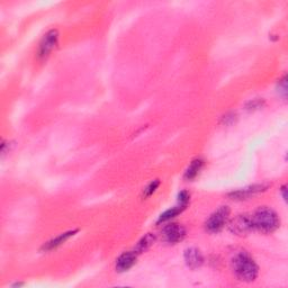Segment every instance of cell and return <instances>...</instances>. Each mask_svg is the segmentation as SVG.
Returning <instances> with one entry per match:
<instances>
[{
  "label": "cell",
  "instance_id": "obj_15",
  "mask_svg": "<svg viewBox=\"0 0 288 288\" xmlns=\"http://www.w3.org/2000/svg\"><path fill=\"white\" fill-rule=\"evenodd\" d=\"M189 200H190V194L188 193V191H186V190L180 191L179 195H178V204L184 205L187 207V205H188Z\"/></svg>",
  "mask_w": 288,
  "mask_h": 288
},
{
  "label": "cell",
  "instance_id": "obj_9",
  "mask_svg": "<svg viewBox=\"0 0 288 288\" xmlns=\"http://www.w3.org/2000/svg\"><path fill=\"white\" fill-rule=\"evenodd\" d=\"M185 261L190 269H197L204 263V257L197 248H189L185 251Z\"/></svg>",
  "mask_w": 288,
  "mask_h": 288
},
{
  "label": "cell",
  "instance_id": "obj_14",
  "mask_svg": "<svg viewBox=\"0 0 288 288\" xmlns=\"http://www.w3.org/2000/svg\"><path fill=\"white\" fill-rule=\"evenodd\" d=\"M160 186V180H153L151 181L150 184H149L146 188H144L143 190V198H148V197H150L151 195H153V193L158 189V187Z\"/></svg>",
  "mask_w": 288,
  "mask_h": 288
},
{
  "label": "cell",
  "instance_id": "obj_5",
  "mask_svg": "<svg viewBox=\"0 0 288 288\" xmlns=\"http://www.w3.org/2000/svg\"><path fill=\"white\" fill-rule=\"evenodd\" d=\"M57 42H59V33H57V31L52 30L47 32L46 34L43 36L40 46H38V57L42 60H46L56 47Z\"/></svg>",
  "mask_w": 288,
  "mask_h": 288
},
{
  "label": "cell",
  "instance_id": "obj_8",
  "mask_svg": "<svg viewBox=\"0 0 288 288\" xmlns=\"http://www.w3.org/2000/svg\"><path fill=\"white\" fill-rule=\"evenodd\" d=\"M138 254L135 251H127L118 257L116 260V270L118 272L127 271L135 265Z\"/></svg>",
  "mask_w": 288,
  "mask_h": 288
},
{
  "label": "cell",
  "instance_id": "obj_7",
  "mask_svg": "<svg viewBox=\"0 0 288 288\" xmlns=\"http://www.w3.org/2000/svg\"><path fill=\"white\" fill-rule=\"evenodd\" d=\"M267 188H268V185H253V186L246 187V188L232 191V193L229 196L235 200H243V199L250 198L252 197V196L257 195L259 193H262V191L267 190Z\"/></svg>",
  "mask_w": 288,
  "mask_h": 288
},
{
  "label": "cell",
  "instance_id": "obj_13",
  "mask_svg": "<svg viewBox=\"0 0 288 288\" xmlns=\"http://www.w3.org/2000/svg\"><path fill=\"white\" fill-rule=\"evenodd\" d=\"M155 241H156V235L152 233H148L147 235H144L140 241H138L135 249H134V251H135L137 254L147 251L148 249L150 248L153 243H155Z\"/></svg>",
  "mask_w": 288,
  "mask_h": 288
},
{
  "label": "cell",
  "instance_id": "obj_10",
  "mask_svg": "<svg viewBox=\"0 0 288 288\" xmlns=\"http://www.w3.org/2000/svg\"><path fill=\"white\" fill-rule=\"evenodd\" d=\"M78 232V230H74V231H68V232H64V233H62L60 235H57L56 238L54 239H52L50 240L49 242H46L44 246H43L42 248V250H44V251H52V250H54V249L56 248H59L60 246H62L64 242L68 241V240L71 238V237H74V235Z\"/></svg>",
  "mask_w": 288,
  "mask_h": 288
},
{
  "label": "cell",
  "instance_id": "obj_18",
  "mask_svg": "<svg viewBox=\"0 0 288 288\" xmlns=\"http://www.w3.org/2000/svg\"><path fill=\"white\" fill-rule=\"evenodd\" d=\"M280 191H281L282 198H284V199L286 200V199H287V194H286V186H282L281 188H280Z\"/></svg>",
  "mask_w": 288,
  "mask_h": 288
},
{
  "label": "cell",
  "instance_id": "obj_16",
  "mask_svg": "<svg viewBox=\"0 0 288 288\" xmlns=\"http://www.w3.org/2000/svg\"><path fill=\"white\" fill-rule=\"evenodd\" d=\"M262 105H263V100H259V99L252 100V102L247 104V109L248 110H254V109L261 108Z\"/></svg>",
  "mask_w": 288,
  "mask_h": 288
},
{
  "label": "cell",
  "instance_id": "obj_1",
  "mask_svg": "<svg viewBox=\"0 0 288 288\" xmlns=\"http://www.w3.org/2000/svg\"><path fill=\"white\" fill-rule=\"evenodd\" d=\"M232 267L238 279L244 282H251L258 277L259 268L253 258L246 251L237 253L232 260Z\"/></svg>",
  "mask_w": 288,
  "mask_h": 288
},
{
  "label": "cell",
  "instance_id": "obj_12",
  "mask_svg": "<svg viewBox=\"0 0 288 288\" xmlns=\"http://www.w3.org/2000/svg\"><path fill=\"white\" fill-rule=\"evenodd\" d=\"M186 206L184 205H180V204H177L174 207H171L170 209H167L165 213H162L160 215L159 220H158V223H165L168 222V221H170L171 219L176 218L177 215H179L180 213H182L185 210Z\"/></svg>",
  "mask_w": 288,
  "mask_h": 288
},
{
  "label": "cell",
  "instance_id": "obj_17",
  "mask_svg": "<svg viewBox=\"0 0 288 288\" xmlns=\"http://www.w3.org/2000/svg\"><path fill=\"white\" fill-rule=\"evenodd\" d=\"M278 87H279V93L286 97L287 95V78L284 77L280 81H279V85H278Z\"/></svg>",
  "mask_w": 288,
  "mask_h": 288
},
{
  "label": "cell",
  "instance_id": "obj_6",
  "mask_svg": "<svg viewBox=\"0 0 288 288\" xmlns=\"http://www.w3.org/2000/svg\"><path fill=\"white\" fill-rule=\"evenodd\" d=\"M186 237V230L178 223H171L166 225L161 231V238L165 242L175 244L184 240Z\"/></svg>",
  "mask_w": 288,
  "mask_h": 288
},
{
  "label": "cell",
  "instance_id": "obj_11",
  "mask_svg": "<svg viewBox=\"0 0 288 288\" xmlns=\"http://www.w3.org/2000/svg\"><path fill=\"white\" fill-rule=\"evenodd\" d=\"M203 166H204V161L201 159H196L193 162L190 163L189 167L187 168V170L185 171V175H184V178L186 180H193L195 179L196 177L199 175L200 170L203 169Z\"/></svg>",
  "mask_w": 288,
  "mask_h": 288
},
{
  "label": "cell",
  "instance_id": "obj_4",
  "mask_svg": "<svg viewBox=\"0 0 288 288\" xmlns=\"http://www.w3.org/2000/svg\"><path fill=\"white\" fill-rule=\"evenodd\" d=\"M229 230L235 235H247L254 231L251 214H240L229 222Z\"/></svg>",
  "mask_w": 288,
  "mask_h": 288
},
{
  "label": "cell",
  "instance_id": "obj_2",
  "mask_svg": "<svg viewBox=\"0 0 288 288\" xmlns=\"http://www.w3.org/2000/svg\"><path fill=\"white\" fill-rule=\"evenodd\" d=\"M251 216L254 230L261 233H272L280 227L279 216L269 207H259Z\"/></svg>",
  "mask_w": 288,
  "mask_h": 288
},
{
  "label": "cell",
  "instance_id": "obj_3",
  "mask_svg": "<svg viewBox=\"0 0 288 288\" xmlns=\"http://www.w3.org/2000/svg\"><path fill=\"white\" fill-rule=\"evenodd\" d=\"M230 208L228 206H221L206 220L205 229L209 233H219L229 223Z\"/></svg>",
  "mask_w": 288,
  "mask_h": 288
}]
</instances>
